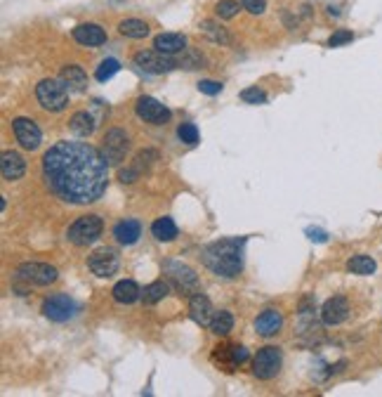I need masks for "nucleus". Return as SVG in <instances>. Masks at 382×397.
I'll return each instance as SVG.
<instances>
[{"mask_svg":"<svg viewBox=\"0 0 382 397\" xmlns=\"http://www.w3.org/2000/svg\"><path fill=\"white\" fill-rule=\"evenodd\" d=\"M43 180L57 198L87 206L107 192L109 161L87 142L62 140L43 154Z\"/></svg>","mask_w":382,"mask_h":397,"instance_id":"1","label":"nucleus"},{"mask_svg":"<svg viewBox=\"0 0 382 397\" xmlns=\"http://www.w3.org/2000/svg\"><path fill=\"white\" fill-rule=\"evenodd\" d=\"M243 244H246V239L213 241L201 251V261L217 277L234 279L243 269Z\"/></svg>","mask_w":382,"mask_h":397,"instance_id":"2","label":"nucleus"},{"mask_svg":"<svg viewBox=\"0 0 382 397\" xmlns=\"http://www.w3.org/2000/svg\"><path fill=\"white\" fill-rule=\"evenodd\" d=\"M69 85L62 79H43L36 85V97L47 112H64L69 104Z\"/></svg>","mask_w":382,"mask_h":397,"instance_id":"3","label":"nucleus"},{"mask_svg":"<svg viewBox=\"0 0 382 397\" xmlns=\"http://www.w3.org/2000/svg\"><path fill=\"white\" fill-rule=\"evenodd\" d=\"M102 232H104L102 218L90 213V215H83V218L76 220V223L69 227V234L66 236H69V241L76 246H90L102 236Z\"/></svg>","mask_w":382,"mask_h":397,"instance_id":"4","label":"nucleus"},{"mask_svg":"<svg viewBox=\"0 0 382 397\" xmlns=\"http://www.w3.org/2000/svg\"><path fill=\"white\" fill-rule=\"evenodd\" d=\"M132 62H135V66H140L144 74H151V76L168 74V71H173L180 66V62H175L173 59V54H163V52H158L156 48L137 52L135 57H132Z\"/></svg>","mask_w":382,"mask_h":397,"instance_id":"5","label":"nucleus"},{"mask_svg":"<svg viewBox=\"0 0 382 397\" xmlns=\"http://www.w3.org/2000/svg\"><path fill=\"white\" fill-rule=\"evenodd\" d=\"M281 371V350L274 345H264L253 360V374L259 380H271Z\"/></svg>","mask_w":382,"mask_h":397,"instance_id":"6","label":"nucleus"},{"mask_svg":"<svg viewBox=\"0 0 382 397\" xmlns=\"http://www.w3.org/2000/svg\"><path fill=\"white\" fill-rule=\"evenodd\" d=\"M76 312H78V305L66 294H54L43 301V314L50 322H69V319L76 317Z\"/></svg>","mask_w":382,"mask_h":397,"instance_id":"7","label":"nucleus"},{"mask_svg":"<svg viewBox=\"0 0 382 397\" xmlns=\"http://www.w3.org/2000/svg\"><path fill=\"white\" fill-rule=\"evenodd\" d=\"M127 147H130V137H127V132L120 128H112L102 140V154L109 161V165H118L123 161L127 154Z\"/></svg>","mask_w":382,"mask_h":397,"instance_id":"8","label":"nucleus"},{"mask_svg":"<svg viewBox=\"0 0 382 397\" xmlns=\"http://www.w3.org/2000/svg\"><path fill=\"white\" fill-rule=\"evenodd\" d=\"M135 112L142 121H147V123H151V125H163L173 119V112H170L165 104H160L156 97H149V95H142L137 99Z\"/></svg>","mask_w":382,"mask_h":397,"instance_id":"9","label":"nucleus"},{"mask_svg":"<svg viewBox=\"0 0 382 397\" xmlns=\"http://www.w3.org/2000/svg\"><path fill=\"white\" fill-rule=\"evenodd\" d=\"M17 279L26 281V284L47 286L52 281H57V269L45 263H24L17 267Z\"/></svg>","mask_w":382,"mask_h":397,"instance_id":"10","label":"nucleus"},{"mask_svg":"<svg viewBox=\"0 0 382 397\" xmlns=\"http://www.w3.org/2000/svg\"><path fill=\"white\" fill-rule=\"evenodd\" d=\"M87 267H90V272L97 274V277L109 279L118 272L120 258L114 248H99V251H95L90 258H87Z\"/></svg>","mask_w":382,"mask_h":397,"instance_id":"11","label":"nucleus"},{"mask_svg":"<svg viewBox=\"0 0 382 397\" xmlns=\"http://www.w3.org/2000/svg\"><path fill=\"white\" fill-rule=\"evenodd\" d=\"M12 130L17 142L21 145V149L26 152H33V149L41 147L43 142V132L38 128V123L33 119H26V116H19V119L12 121Z\"/></svg>","mask_w":382,"mask_h":397,"instance_id":"12","label":"nucleus"},{"mask_svg":"<svg viewBox=\"0 0 382 397\" xmlns=\"http://www.w3.org/2000/svg\"><path fill=\"white\" fill-rule=\"evenodd\" d=\"M165 274L182 294H198V277L196 272L184 263H165Z\"/></svg>","mask_w":382,"mask_h":397,"instance_id":"13","label":"nucleus"},{"mask_svg":"<svg viewBox=\"0 0 382 397\" xmlns=\"http://www.w3.org/2000/svg\"><path fill=\"white\" fill-rule=\"evenodd\" d=\"M347 317H350V301L345 296L328 298L321 307V322L326 327H337V324L347 322Z\"/></svg>","mask_w":382,"mask_h":397,"instance_id":"14","label":"nucleus"},{"mask_svg":"<svg viewBox=\"0 0 382 397\" xmlns=\"http://www.w3.org/2000/svg\"><path fill=\"white\" fill-rule=\"evenodd\" d=\"M284 327V314L279 310H274V307H267L264 312L257 314V319H255V331H257L262 338H271V336H276Z\"/></svg>","mask_w":382,"mask_h":397,"instance_id":"15","label":"nucleus"},{"mask_svg":"<svg viewBox=\"0 0 382 397\" xmlns=\"http://www.w3.org/2000/svg\"><path fill=\"white\" fill-rule=\"evenodd\" d=\"M71 36H74V41L78 43V45H85V48H97L107 43V31L99 24H81L76 26Z\"/></svg>","mask_w":382,"mask_h":397,"instance_id":"16","label":"nucleus"},{"mask_svg":"<svg viewBox=\"0 0 382 397\" xmlns=\"http://www.w3.org/2000/svg\"><path fill=\"white\" fill-rule=\"evenodd\" d=\"M189 314L191 319L198 324V327H210V322H213V303L208 301L203 294H193L191 301H189Z\"/></svg>","mask_w":382,"mask_h":397,"instance_id":"17","label":"nucleus"},{"mask_svg":"<svg viewBox=\"0 0 382 397\" xmlns=\"http://www.w3.org/2000/svg\"><path fill=\"white\" fill-rule=\"evenodd\" d=\"M0 170H3L5 180H21L26 173V161L21 154L17 152H3V161H0Z\"/></svg>","mask_w":382,"mask_h":397,"instance_id":"18","label":"nucleus"},{"mask_svg":"<svg viewBox=\"0 0 382 397\" xmlns=\"http://www.w3.org/2000/svg\"><path fill=\"white\" fill-rule=\"evenodd\" d=\"M114 236H116V241H118V244L132 246V244H137V241H140L142 225L137 223V220H132V218L120 220V223H116V227H114Z\"/></svg>","mask_w":382,"mask_h":397,"instance_id":"19","label":"nucleus"},{"mask_svg":"<svg viewBox=\"0 0 382 397\" xmlns=\"http://www.w3.org/2000/svg\"><path fill=\"white\" fill-rule=\"evenodd\" d=\"M153 48L163 54H177L187 50V38L182 33H158L153 38Z\"/></svg>","mask_w":382,"mask_h":397,"instance_id":"20","label":"nucleus"},{"mask_svg":"<svg viewBox=\"0 0 382 397\" xmlns=\"http://www.w3.org/2000/svg\"><path fill=\"white\" fill-rule=\"evenodd\" d=\"M59 79L69 85L71 92H85L87 90V74L83 71V66H78V64L64 66L62 74H59Z\"/></svg>","mask_w":382,"mask_h":397,"instance_id":"21","label":"nucleus"},{"mask_svg":"<svg viewBox=\"0 0 382 397\" xmlns=\"http://www.w3.org/2000/svg\"><path fill=\"white\" fill-rule=\"evenodd\" d=\"M97 123L99 121L90 112H76L69 121V128L74 135H78V137H90L92 132H95Z\"/></svg>","mask_w":382,"mask_h":397,"instance_id":"22","label":"nucleus"},{"mask_svg":"<svg viewBox=\"0 0 382 397\" xmlns=\"http://www.w3.org/2000/svg\"><path fill=\"white\" fill-rule=\"evenodd\" d=\"M112 294H114V301L120 303V305H132V303L140 301V298H142L140 286H137L132 279L118 281V284H116L114 289H112Z\"/></svg>","mask_w":382,"mask_h":397,"instance_id":"23","label":"nucleus"},{"mask_svg":"<svg viewBox=\"0 0 382 397\" xmlns=\"http://www.w3.org/2000/svg\"><path fill=\"white\" fill-rule=\"evenodd\" d=\"M347 269H350L352 274H359V277H368V274H373L375 269H378V265L370 256H363V253H359V256H352L350 263H347Z\"/></svg>","mask_w":382,"mask_h":397,"instance_id":"24","label":"nucleus"},{"mask_svg":"<svg viewBox=\"0 0 382 397\" xmlns=\"http://www.w3.org/2000/svg\"><path fill=\"white\" fill-rule=\"evenodd\" d=\"M170 294V284L168 281H151V284L147 286V289L142 291V301L147 303V305H156L158 301H163L165 296Z\"/></svg>","mask_w":382,"mask_h":397,"instance_id":"25","label":"nucleus"},{"mask_svg":"<svg viewBox=\"0 0 382 397\" xmlns=\"http://www.w3.org/2000/svg\"><path fill=\"white\" fill-rule=\"evenodd\" d=\"M151 234L156 236L158 241H173L177 236V225L173 218H158L156 223L151 225Z\"/></svg>","mask_w":382,"mask_h":397,"instance_id":"26","label":"nucleus"},{"mask_svg":"<svg viewBox=\"0 0 382 397\" xmlns=\"http://www.w3.org/2000/svg\"><path fill=\"white\" fill-rule=\"evenodd\" d=\"M120 36L125 38H147L149 36V24L142 19H123L118 24Z\"/></svg>","mask_w":382,"mask_h":397,"instance_id":"27","label":"nucleus"},{"mask_svg":"<svg viewBox=\"0 0 382 397\" xmlns=\"http://www.w3.org/2000/svg\"><path fill=\"white\" fill-rule=\"evenodd\" d=\"M234 329V314L229 310H220L213 314V322H210V331L215 336H226L229 331Z\"/></svg>","mask_w":382,"mask_h":397,"instance_id":"28","label":"nucleus"},{"mask_svg":"<svg viewBox=\"0 0 382 397\" xmlns=\"http://www.w3.org/2000/svg\"><path fill=\"white\" fill-rule=\"evenodd\" d=\"M201 31L206 33L213 43H220V45H226V43H229V33L224 31V26L215 24V21H210V19L201 21Z\"/></svg>","mask_w":382,"mask_h":397,"instance_id":"29","label":"nucleus"},{"mask_svg":"<svg viewBox=\"0 0 382 397\" xmlns=\"http://www.w3.org/2000/svg\"><path fill=\"white\" fill-rule=\"evenodd\" d=\"M118 71H120V62H118V59H114V57H109V59H104V62L97 66L95 79L99 83H107L109 79H114Z\"/></svg>","mask_w":382,"mask_h":397,"instance_id":"30","label":"nucleus"},{"mask_svg":"<svg viewBox=\"0 0 382 397\" xmlns=\"http://www.w3.org/2000/svg\"><path fill=\"white\" fill-rule=\"evenodd\" d=\"M215 14L220 19H231V17L239 14V0H220L217 8H215Z\"/></svg>","mask_w":382,"mask_h":397,"instance_id":"31","label":"nucleus"},{"mask_svg":"<svg viewBox=\"0 0 382 397\" xmlns=\"http://www.w3.org/2000/svg\"><path fill=\"white\" fill-rule=\"evenodd\" d=\"M241 99L246 104H264V102H267V92H264L262 88L253 85V88H246V90H241Z\"/></svg>","mask_w":382,"mask_h":397,"instance_id":"32","label":"nucleus"},{"mask_svg":"<svg viewBox=\"0 0 382 397\" xmlns=\"http://www.w3.org/2000/svg\"><path fill=\"white\" fill-rule=\"evenodd\" d=\"M177 137H180L184 145L193 147L198 142V128L193 123H182L180 128H177Z\"/></svg>","mask_w":382,"mask_h":397,"instance_id":"33","label":"nucleus"},{"mask_svg":"<svg viewBox=\"0 0 382 397\" xmlns=\"http://www.w3.org/2000/svg\"><path fill=\"white\" fill-rule=\"evenodd\" d=\"M354 41V33L350 29H337L333 36L328 38V48H342Z\"/></svg>","mask_w":382,"mask_h":397,"instance_id":"34","label":"nucleus"},{"mask_svg":"<svg viewBox=\"0 0 382 397\" xmlns=\"http://www.w3.org/2000/svg\"><path fill=\"white\" fill-rule=\"evenodd\" d=\"M222 83L220 81H198V90L203 92V95H220V92H222Z\"/></svg>","mask_w":382,"mask_h":397,"instance_id":"35","label":"nucleus"},{"mask_svg":"<svg viewBox=\"0 0 382 397\" xmlns=\"http://www.w3.org/2000/svg\"><path fill=\"white\" fill-rule=\"evenodd\" d=\"M241 8L251 14H262L267 10V0H241Z\"/></svg>","mask_w":382,"mask_h":397,"instance_id":"36","label":"nucleus"},{"mask_svg":"<svg viewBox=\"0 0 382 397\" xmlns=\"http://www.w3.org/2000/svg\"><path fill=\"white\" fill-rule=\"evenodd\" d=\"M251 357V352H248V347L243 345H231V367H239Z\"/></svg>","mask_w":382,"mask_h":397,"instance_id":"37","label":"nucleus"},{"mask_svg":"<svg viewBox=\"0 0 382 397\" xmlns=\"http://www.w3.org/2000/svg\"><path fill=\"white\" fill-rule=\"evenodd\" d=\"M307 236L312 241H317V244H326V241H328V234H326L323 230H314V227H309L307 230Z\"/></svg>","mask_w":382,"mask_h":397,"instance_id":"38","label":"nucleus"},{"mask_svg":"<svg viewBox=\"0 0 382 397\" xmlns=\"http://www.w3.org/2000/svg\"><path fill=\"white\" fill-rule=\"evenodd\" d=\"M314 305H317V301H314V296H304L302 303H300V314H309L314 312Z\"/></svg>","mask_w":382,"mask_h":397,"instance_id":"39","label":"nucleus"}]
</instances>
